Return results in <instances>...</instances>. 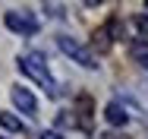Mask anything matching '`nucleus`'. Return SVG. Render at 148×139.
Masks as SVG:
<instances>
[{
    "instance_id": "8",
    "label": "nucleus",
    "mask_w": 148,
    "mask_h": 139,
    "mask_svg": "<svg viewBox=\"0 0 148 139\" xmlns=\"http://www.w3.org/2000/svg\"><path fill=\"white\" fill-rule=\"evenodd\" d=\"M95 48H98V51H107V48H110V32H107V28L95 32Z\"/></svg>"
},
{
    "instance_id": "3",
    "label": "nucleus",
    "mask_w": 148,
    "mask_h": 139,
    "mask_svg": "<svg viewBox=\"0 0 148 139\" xmlns=\"http://www.w3.org/2000/svg\"><path fill=\"white\" fill-rule=\"evenodd\" d=\"M6 28H13L16 35H35L38 32V19L32 16V13H19V10H13V13H6Z\"/></svg>"
},
{
    "instance_id": "6",
    "label": "nucleus",
    "mask_w": 148,
    "mask_h": 139,
    "mask_svg": "<svg viewBox=\"0 0 148 139\" xmlns=\"http://www.w3.org/2000/svg\"><path fill=\"white\" fill-rule=\"evenodd\" d=\"M129 57H132L139 66L148 70V41H132V44H129Z\"/></svg>"
},
{
    "instance_id": "1",
    "label": "nucleus",
    "mask_w": 148,
    "mask_h": 139,
    "mask_svg": "<svg viewBox=\"0 0 148 139\" xmlns=\"http://www.w3.org/2000/svg\"><path fill=\"white\" fill-rule=\"evenodd\" d=\"M19 73H25V76L35 79L41 89H47L51 95H57V89H54V76H51V70H47V63H44V57H41V54L19 57Z\"/></svg>"
},
{
    "instance_id": "10",
    "label": "nucleus",
    "mask_w": 148,
    "mask_h": 139,
    "mask_svg": "<svg viewBox=\"0 0 148 139\" xmlns=\"http://www.w3.org/2000/svg\"><path fill=\"white\" fill-rule=\"evenodd\" d=\"M41 139H63V136H60V133H47V130H44V133H41Z\"/></svg>"
},
{
    "instance_id": "9",
    "label": "nucleus",
    "mask_w": 148,
    "mask_h": 139,
    "mask_svg": "<svg viewBox=\"0 0 148 139\" xmlns=\"http://www.w3.org/2000/svg\"><path fill=\"white\" fill-rule=\"evenodd\" d=\"M136 26H139V32L148 35V16H136Z\"/></svg>"
},
{
    "instance_id": "11",
    "label": "nucleus",
    "mask_w": 148,
    "mask_h": 139,
    "mask_svg": "<svg viewBox=\"0 0 148 139\" xmlns=\"http://www.w3.org/2000/svg\"><path fill=\"white\" fill-rule=\"evenodd\" d=\"M145 10H148V3H145Z\"/></svg>"
},
{
    "instance_id": "4",
    "label": "nucleus",
    "mask_w": 148,
    "mask_h": 139,
    "mask_svg": "<svg viewBox=\"0 0 148 139\" xmlns=\"http://www.w3.org/2000/svg\"><path fill=\"white\" fill-rule=\"evenodd\" d=\"M13 104H16L22 114H29V117H35V111H38L35 95H32L29 89H22V85H16V89H13Z\"/></svg>"
},
{
    "instance_id": "2",
    "label": "nucleus",
    "mask_w": 148,
    "mask_h": 139,
    "mask_svg": "<svg viewBox=\"0 0 148 139\" xmlns=\"http://www.w3.org/2000/svg\"><path fill=\"white\" fill-rule=\"evenodd\" d=\"M57 44H60V51H63L66 57H73V60H76V63H82L85 70H95V66H98L95 54H91L85 44H79L76 38H69V35H60V38H57Z\"/></svg>"
},
{
    "instance_id": "7",
    "label": "nucleus",
    "mask_w": 148,
    "mask_h": 139,
    "mask_svg": "<svg viewBox=\"0 0 148 139\" xmlns=\"http://www.w3.org/2000/svg\"><path fill=\"white\" fill-rule=\"evenodd\" d=\"M0 127L3 130H16V133H22L25 127H22V120L19 117H13V114H0Z\"/></svg>"
},
{
    "instance_id": "5",
    "label": "nucleus",
    "mask_w": 148,
    "mask_h": 139,
    "mask_svg": "<svg viewBox=\"0 0 148 139\" xmlns=\"http://www.w3.org/2000/svg\"><path fill=\"white\" fill-rule=\"evenodd\" d=\"M104 117H107L110 127H123V123L129 120V114H126V108H123L120 101H110V104L104 108Z\"/></svg>"
}]
</instances>
